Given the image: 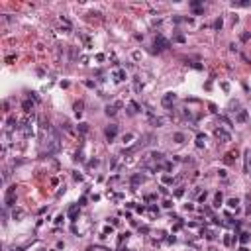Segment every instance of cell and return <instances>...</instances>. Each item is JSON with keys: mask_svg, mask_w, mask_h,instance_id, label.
I'll list each match as a JSON object with an SVG mask.
<instances>
[{"mask_svg": "<svg viewBox=\"0 0 251 251\" xmlns=\"http://www.w3.org/2000/svg\"><path fill=\"white\" fill-rule=\"evenodd\" d=\"M139 112H141V106H139L137 104V102H129V104H128V116H136V114H139Z\"/></svg>", "mask_w": 251, "mask_h": 251, "instance_id": "obj_11", "label": "cell"}, {"mask_svg": "<svg viewBox=\"0 0 251 251\" xmlns=\"http://www.w3.org/2000/svg\"><path fill=\"white\" fill-rule=\"evenodd\" d=\"M175 102H176V94H175V92H167V94H163V98H161L163 108H173Z\"/></svg>", "mask_w": 251, "mask_h": 251, "instance_id": "obj_6", "label": "cell"}, {"mask_svg": "<svg viewBox=\"0 0 251 251\" xmlns=\"http://www.w3.org/2000/svg\"><path fill=\"white\" fill-rule=\"evenodd\" d=\"M82 108H85V102L82 100H78L73 104V110H75V114H77V118H81V114H82Z\"/></svg>", "mask_w": 251, "mask_h": 251, "instance_id": "obj_15", "label": "cell"}, {"mask_svg": "<svg viewBox=\"0 0 251 251\" xmlns=\"http://www.w3.org/2000/svg\"><path fill=\"white\" fill-rule=\"evenodd\" d=\"M234 239H235V235H231V234H226V235H224V239H222V241H224V245H226V247H230V245L234 243Z\"/></svg>", "mask_w": 251, "mask_h": 251, "instance_id": "obj_25", "label": "cell"}, {"mask_svg": "<svg viewBox=\"0 0 251 251\" xmlns=\"http://www.w3.org/2000/svg\"><path fill=\"white\" fill-rule=\"evenodd\" d=\"M247 6H251V2L249 0H239V2H231V8H247Z\"/></svg>", "mask_w": 251, "mask_h": 251, "instance_id": "obj_19", "label": "cell"}, {"mask_svg": "<svg viewBox=\"0 0 251 251\" xmlns=\"http://www.w3.org/2000/svg\"><path fill=\"white\" fill-rule=\"evenodd\" d=\"M204 145H206V136L204 133H196V147L198 149H204Z\"/></svg>", "mask_w": 251, "mask_h": 251, "instance_id": "obj_16", "label": "cell"}, {"mask_svg": "<svg viewBox=\"0 0 251 251\" xmlns=\"http://www.w3.org/2000/svg\"><path fill=\"white\" fill-rule=\"evenodd\" d=\"M112 78H114L116 82H122V81L128 78V73H126L124 69H116V71H112Z\"/></svg>", "mask_w": 251, "mask_h": 251, "instance_id": "obj_10", "label": "cell"}, {"mask_svg": "<svg viewBox=\"0 0 251 251\" xmlns=\"http://www.w3.org/2000/svg\"><path fill=\"white\" fill-rule=\"evenodd\" d=\"M133 137H136L133 133H126V136H124V143H132V139H133Z\"/></svg>", "mask_w": 251, "mask_h": 251, "instance_id": "obj_36", "label": "cell"}, {"mask_svg": "<svg viewBox=\"0 0 251 251\" xmlns=\"http://www.w3.org/2000/svg\"><path fill=\"white\" fill-rule=\"evenodd\" d=\"M12 61H16V55H8L6 57V63H12Z\"/></svg>", "mask_w": 251, "mask_h": 251, "instance_id": "obj_49", "label": "cell"}, {"mask_svg": "<svg viewBox=\"0 0 251 251\" xmlns=\"http://www.w3.org/2000/svg\"><path fill=\"white\" fill-rule=\"evenodd\" d=\"M202 235H204V238H206L208 241H214V239L218 238L216 231H214V230H206V227H202Z\"/></svg>", "mask_w": 251, "mask_h": 251, "instance_id": "obj_12", "label": "cell"}, {"mask_svg": "<svg viewBox=\"0 0 251 251\" xmlns=\"http://www.w3.org/2000/svg\"><path fill=\"white\" fill-rule=\"evenodd\" d=\"M227 206H230L231 210H238L239 208V198H227Z\"/></svg>", "mask_w": 251, "mask_h": 251, "instance_id": "obj_23", "label": "cell"}, {"mask_svg": "<svg viewBox=\"0 0 251 251\" xmlns=\"http://www.w3.org/2000/svg\"><path fill=\"white\" fill-rule=\"evenodd\" d=\"M247 120H249L247 110H238V112H235V124H245Z\"/></svg>", "mask_w": 251, "mask_h": 251, "instance_id": "obj_9", "label": "cell"}, {"mask_svg": "<svg viewBox=\"0 0 251 251\" xmlns=\"http://www.w3.org/2000/svg\"><path fill=\"white\" fill-rule=\"evenodd\" d=\"M151 124L157 126V128H161V126L165 124V118H157V116H153V118H151Z\"/></svg>", "mask_w": 251, "mask_h": 251, "instance_id": "obj_27", "label": "cell"}, {"mask_svg": "<svg viewBox=\"0 0 251 251\" xmlns=\"http://www.w3.org/2000/svg\"><path fill=\"white\" fill-rule=\"evenodd\" d=\"M116 112H118V110H116V106H106V108H104V114L106 116H108V118H114V116H116Z\"/></svg>", "mask_w": 251, "mask_h": 251, "instance_id": "obj_21", "label": "cell"}, {"mask_svg": "<svg viewBox=\"0 0 251 251\" xmlns=\"http://www.w3.org/2000/svg\"><path fill=\"white\" fill-rule=\"evenodd\" d=\"M63 220H65V218H63V214H59V216H57V220H55V224H63Z\"/></svg>", "mask_w": 251, "mask_h": 251, "instance_id": "obj_47", "label": "cell"}, {"mask_svg": "<svg viewBox=\"0 0 251 251\" xmlns=\"http://www.w3.org/2000/svg\"><path fill=\"white\" fill-rule=\"evenodd\" d=\"M39 251H45V249H39Z\"/></svg>", "mask_w": 251, "mask_h": 251, "instance_id": "obj_56", "label": "cell"}, {"mask_svg": "<svg viewBox=\"0 0 251 251\" xmlns=\"http://www.w3.org/2000/svg\"><path fill=\"white\" fill-rule=\"evenodd\" d=\"M30 98H34L35 102H39V96H38V94H35V92H30Z\"/></svg>", "mask_w": 251, "mask_h": 251, "instance_id": "obj_50", "label": "cell"}, {"mask_svg": "<svg viewBox=\"0 0 251 251\" xmlns=\"http://www.w3.org/2000/svg\"><path fill=\"white\" fill-rule=\"evenodd\" d=\"M143 183H145V176H143L141 173L132 175V179H129V187H132V190H137V187L143 184Z\"/></svg>", "mask_w": 251, "mask_h": 251, "instance_id": "obj_7", "label": "cell"}, {"mask_svg": "<svg viewBox=\"0 0 251 251\" xmlns=\"http://www.w3.org/2000/svg\"><path fill=\"white\" fill-rule=\"evenodd\" d=\"M77 129H78V132H81V133H88V124H85V122H81V124L77 126Z\"/></svg>", "mask_w": 251, "mask_h": 251, "instance_id": "obj_28", "label": "cell"}, {"mask_svg": "<svg viewBox=\"0 0 251 251\" xmlns=\"http://www.w3.org/2000/svg\"><path fill=\"white\" fill-rule=\"evenodd\" d=\"M249 167H251V157H247V161H245V171H247Z\"/></svg>", "mask_w": 251, "mask_h": 251, "instance_id": "obj_52", "label": "cell"}, {"mask_svg": "<svg viewBox=\"0 0 251 251\" xmlns=\"http://www.w3.org/2000/svg\"><path fill=\"white\" fill-rule=\"evenodd\" d=\"M16 124H18V118H16V116H8V120H6V129H14V128H16Z\"/></svg>", "mask_w": 251, "mask_h": 251, "instance_id": "obj_18", "label": "cell"}, {"mask_svg": "<svg viewBox=\"0 0 251 251\" xmlns=\"http://www.w3.org/2000/svg\"><path fill=\"white\" fill-rule=\"evenodd\" d=\"M173 141L180 145V143H184V141H187V136H184L183 132H175V133H173Z\"/></svg>", "mask_w": 251, "mask_h": 251, "instance_id": "obj_13", "label": "cell"}, {"mask_svg": "<svg viewBox=\"0 0 251 251\" xmlns=\"http://www.w3.org/2000/svg\"><path fill=\"white\" fill-rule=\"evenodd\" d=\"M73 179H75V180H78V183H81V180L85 179V176H82L81 173H73Z\"/></svg>", "mask_w": 251, "mask_h": 251, "instance_id": "obj_42", "label": "cell"}, {"mask_svg": "<svg viewBox=\"0 0 251 251\" xmlns=\"http://www.w3.org/2000/svg\"><path fill=\"white\" fill-rule=\"evenodd\" d=\"M116 136H118V124H108L104 128V137L106 141H114Z\"/></svg>", "mask_w": 251, "mask_h": 251, "instance_id": "obj_4", "label": "cell"}, {"mask_svg": "<svg viewBox=\"0 0 251 251\" xmlns=\"http://www.w3.org/2000/svg\"><path fill=\"white\" fill-rule=\"evenodd\" d=\"M22 108H24V112H27V114H30L31 110H34V102H31V98H30V100H24V102H22Z\"/></svg>", "mask_w": 251, "mask_h": 251, "instance_id": "obj_20", "label": "cell"}, {"mask_svg": "<svg viewBox=\"0 0 251 251\" xmlns=\"http://www.w3.org/2000/svg\"><path fill=\"white\" fill-rule=\"evenodd\" d=\"M86 165H88V167H90V169H92V167H98V165H100V161H98V159H90V161H88Z\"/></svg>", "mask_w": 251, "mask_h": 251, "instance_id": "obj_37", "label": "cell"}, {"mask_svg": "<svg viewBox=\"0 0 251 251\" xmlns=\"http://www.w3.org/2000/svg\"><path fill=\"white\" fill-rule=\"evenodd\" d=\"M179 179H175V176H171V175H163V184H175Z\"/></svg>", "mask_w": 251, "mask_h": 251, "instance_id": "obj_26", "label": "cell"}, {"mask_svg": "<svg viewBox=\"0 0 251 251\" xmlns=\"http://www.w3.org/2000/svg\"><path fill=\"white\" fill-rule=\"evenodd\" d=\"M235 159H238V151H230V153H226L224 163H226V165H230V163H234Z\"/></svg>", "mask_w": 251, "mask_h": 251, "instance_id": "obj_14", "label": "cell"}, {"mask_svg": "<svg viewBox=\"0 0 251 251\" xmlns=\"http://www.w3.org/2000/svg\"><path fill=\"white\" fill-rule=\"evenodd\" d=\"M163 208H173V200H165L163 202Z\"/></svg>", "mask_w": 251, "mask_h": 251, "instance_id": "obj_46", "label": "cell"}, {"mask_svg": "<svg viewBox=\"0 0 251 251\" xmlns=\"http://www.w3.org/2000/svg\"><path fill=\"white\" fill-rule=\"evenodd\" d=\"M171 47V41L167 39V38H163V35H157L155 38V41H153V53H161V51H165V49H169Z\"/></svg>", "mask_w": 251, "mask_h": 251, "instance_id": "obj_1", "label": "cell"}, {"mask_svg": "<svg viewBox=\"0 0 251 251\" xmlns=\"http://www.w3.org/2000/svg\"><path fill=\"white\" fill-rule=\"evenodd\" d=\"M78 212H81V206H78V204H71V206H69V210H67L69 220L75 222V220H77V216H78Z\"/></svg>", "mask_w": 251, "mask_h": 251, "instance_id": "obj_8", "label": "cell"}, {"mask_svg": "<svg viewBox=\"0 0 251 251\" xmlns=\"http://www.w3.org/2000/svg\"><path fill=\"white\" fill-rule=\"evenodd\" d=\"M141 88H143V85L136 78V81H133V90H136V92H141Z\"/></svg>", "mask_w": 251, "mask_h": 251, "instance_id": "obj_33", "label": "cell"}, {"mask_svg": "<svg viewBox=\"0 0 251 251\" xmlns=\"http://www.w3.org/2000/svg\"><path fill=\"white\" fill-rule=\"evenodd\" d=\"M85 204H86V196H81L78 198V206H85Z\"/></svg>", "mask_w": 251, "mask_h": 251, "instance_id": "obj_48", "label": "cell"}, {"mask_svg": "<svg viewBox=\"0 0 251 251\" xmlns=\"http://www.w3.org/2000/svg\"><path fill=\"white\" fill-rule=\"evenodd\" d=\"M222 88H224V90L227 92V90H230V85H227V82H222Z\"/></svg>", "mask_w": 251, "mask_h": 251, "instance_id": "obj_53", "label": "cell"}, {"mask_svg": "<svg viewBox=\"0 0 251 251\" xmlns=\"http://www.w3.org/2000/svg\"><path fill=\"white\" fill-rule=\"evenodd\" d=\"M12 218H14V220H22V218H24V210H22V208H14V210H12Z\"/></svg>", "mask_w": 251, "mask_h": 251, "instance_id": "obj_24", "label": "cell"}, {"mask_svg": "<svg viewBox=\"0 0 251 251\" xmlns=\"http://www.w3.org/2000/svg\"><path fill=\"white\" fill-rule=\"evenodd\" d=\"M222 202H224V194H222V192H220V190H218V192H216V194H214V206H216V208H218V206H220V204H222Z\"/></svg>", "mask_w": 251, "mask_h": 251, "instance_id": "obj_22", "label": "cell"}, {"mask_svg": "<svg viewBox=\"0 0 251 251\" xmlns=\"http://www.w3.org/2000/svg\"><path fill=\"white\" fill-rule=\"evenodd\" d=\"M151 200H157V194H147V196H145V202H151Z\"/></svg>", "mask_w": 251, "mask_h": 251, "instance_id": "obj_41", "label": "cell"}, {"mask_svg": "<svg viewBox=\"0 0 251 251\" xmlns=\"http://www.w3.org/2000/svg\"><path fill=\"white\" fill-rule=\"evenodd\" d=\"M57 249H65V243H63V241H57Z\"/></svg>", "mask_w": 251, "mask_h": 251, "instance_id": "obj_54", "label": "cell"}, {"mask_svg": "<svg viewBox=\"0 0 251 251\" xmlns=\"http://www.w3.org/2000/svg\"><path fill=\"white\" fill-rule=\"evenodd\" d=\"M159 192H161V194H165V196H167V194H169V190H167V187H165V184H161V187H159Z\"/></svg>", "mask_w": 251, "mask_h": 251, "instance_id": "obj_43", "label": "cell"}, {"mask_svg": "<svg viewBox=\"0 0 251 251\" xmlns=\"http://www.w3.org/2000/svg\"><path fill=\"white\" fill-rule=\"evenodd\" d=\"M149 212L153 214V216H155V214H159V208H157V206H153V204H151V206H149Z\"/></svg>", "mask_w": 251, "mask_h": 251, "instance_id": "obj_44", "label": "cell"}, {"mask_svg": "<svg viewBox=\"0 0 251 251\" xmlns=\"http://www.w3.org/2000/svg\"><path fill=\"white\" fill-rule=\"evenodd\" d=\"M249 239H251V234H249V231H241V234H239V243H241V245H247Z\"/></svg>", "mask_w": 251, "mask_h": 251, "instance_id": "obj_17", "label": "cell"}, {"mask_svg": "<svg viewBox=\"0 0 251 251\" xmlns=\"http://www.w3.org/2000/svg\"><path fill=\"white\" fill-rule=\"evenodd\" d=\"M183 194H184V188H183V187L175 190V196H176V198H180V196H183Z\"/></svg>", "mask_w": 251, "mask_h": 251, "instance_id": "obj_39", "label": "cell"}, {"mask_svg": "<svg viewBox=\"0 0 251 251\" xmlns=\"http://www.w3.org/2000/svg\"><path fill=\"white\" fill-rule=\"evenodd\" d=\"M85 86H88V88H96V81H85Z\"/></svg>", "mask_w": 251, "mask_h": 251, "instance_id": "obj_38", "label": "cell"}, {"mask_svg": "<svg viewBox=\"0 0 251 251\" xmlns=\"http://www.w3.org/2000/svg\"><path fill=\"white\" fill-rule=\"evenodd\" d=\"M175 41H176V43H184V41H187V38H184L183 34H176V35H175Z\"/></svg>", "mask_w": 251, "mask_h": 251, "instance_id": "obj_34", "label": "cell"}, {"mask_svg": "<svg viewBox=\"0 0 251 251\" xmlns=\"http://www.w3.org/2000/svg\"><path fill=\"white\" fill-rule=\"evenodd\" d=\"M51 251H57V249H51Z\"/></svg>", "mask_w": 251, "mask_h": 251, "instance_id": "obj_55", "label": "cell"}, {"mask_svg": "<svg viewBox=\"0 0 251 251\" xmlns=\"http://www.w3.org/2000/svg\"><path fill=\"white\" fill-rule=\"evenodd\" d=\"M14 204H16V184L10 187L4 194V208H12Z\"/></svg>", "mask_w": 251, "mask_h": 251, "instance_id": "obj_2", "label": "cell"}, {"mask_svg": "<svg viewBox=\"0 0 251 251\" xmlns=\"http://www.w3.org/2000/svg\"><path fill=\"white\" fill-rule=\"evenodd\" d=\"M86 251H108V249H106V247H98V245H90Z\"/></svg>", "mask_w": 251, "mask_h": 251, "instance_id": "obj_35", "label": "cell"}, {"mask_svg": "<svg viewBox=\"0 0 251 251\" xmlns=\"http://www.w3.org/2000/svg\"><path fill=\"white\" fill-rule=\"evenodd\" d=\"M206 198H208V192L204 190V192H200V196H198V202H204Z\"/></svg>", "mask_w": 251, "mask_h": 251, "instance_id": "obj_40", "label": "cell"}, {"mask_svg": "<svg viewBox=\"0 0 251 251\" xmlns=\"http://www.w3.org/2000/svg\"><path fill=\"white\" fill-rule=\"evenodd\" d=\"M214 136H216V139H218L220 143H230V141H231V133L227 132V129H224V128H216Z\"/></svg>", "mask_w": 251, "mask_h": 251, "instance_id": "obj_3", "label": "cell"}, {"mask_svg": "<svg viewBox=\"0 0 251 251\" xmlns=\"http://www.w3.org/2000/svg\"><path fill=\"white\" fill-rule=\"evenodd\" d=\"M222 26H224V20H222V18H218V20L212 24V27H214V30H222Z\"/></svg>", "mask_w": 251, "mask_h": 251, "instance_id": "obj_31", "label": "cell"}, {"mask_svg": "<svg viewBox=\"0 0 251 251\" xmlns=\"http://www.w3.org/2000/svg\"><path fill=\"white\" fill-rule=\"evenodd\" d=\"M22 133H24V137L34 136V120L31 118H26L24 122H22Z\"/></svg>", "mask_w": 251, "mask_h": 251, "instance_id": "obj_5", "label": "cell"}, {"mask_svg": "<svg viewBox=\"0 0 251 251\" xmlns=\"http://www.w3.org/2000/svg\"><path fill=\"white\" fill-rule=\"evenodd\" d=\"M218 176H222V179H226V176H227V171H226V169L218 171Z\"/></svg>", "mask_w": 251, "mask_h": 251, "instance_id": "obj_45", "label": "cell"}, {"mask_svg": "<svg viewBox=\"0 0 251 251\" xmlns=\"http://www.w3.org/2000/svg\"><path fill=\"white\" fill-rule=\"evenodd\" d=\"M129 235H132V234H129V231H126V234H120V238H118V245H122L124 241L129 238Z\"/></svg>", "mask_w": 251, "mask_h": 251, "instance_id": "obj_30", "label": "cell"}, {"mask_svg": "<svg viewBox=\"0 0 251 251\" xmlns=\"http://www.w3.org/2000/svg\"><path fill=\"white\" fill-rule=\"evenodd\" d=\"M239 39H241V41H243V43H245V41H249V39H251V31H241V35H239Z\"/></svg>", "mask_w": 251, "mask_h": 251, "instance_id": "obj_29", "label": "cell"}, {"mask_svg": "<svg viewBox=\"0 0 251 251\" xmlns=\"http://www.w3.org/2000/svg\"><path fill=\"white\" fill-rule=\"evenodd\" d=\"M184 210H188V212L194 210V204H184Z\"/></svg>", "mask_w": 251, "mask_h": 251, "instance_id": "obj_51", "label": "cell"}, {"mask_svg": "<svg viewBox=\"0 0 251 251\" xmlns=\"http://www.w3.org/2000/svg\"><path fill=\"white\" fill-rule=\"evenodd\" d=\"M245 204H247V210H245V214H247V216H251V196H249V194L245 196Z\"/></svg>", "mask_w": 251, "mask_h": 251, "instance_id": "obj_32", "label": "cell"}]
</instances>
